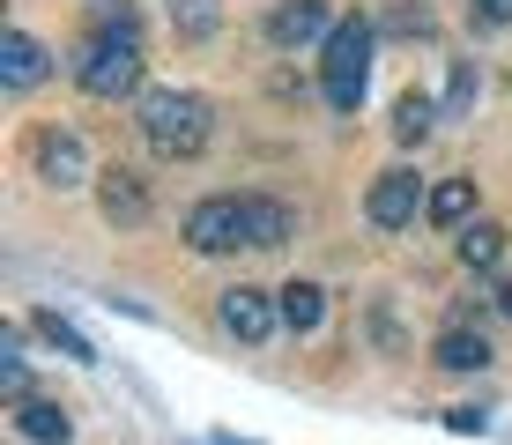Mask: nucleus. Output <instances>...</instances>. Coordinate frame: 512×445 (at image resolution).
Listing matches in <instances>:
<instances>
[{"label": "nucleus", "instance_id": "7", "mask_svg": "<svg viewBox=\"0 0 512 445\" xmlns=\"http://www.w3.org/2000/svg\"><path fill=\"white\" fill-rule=\"evenodd\" d=\"M364 208H372L379 230H409L416 208H431V201H423L416 171H379V178H372V201H364Z\"/></svg>", "mask_w": 512, "mask_h": 445}, {"label": "nucleus", "instance_id": "24", "mask_svg": "<svg viewBox=\"0 0 512 445\" xmlns=\"http://www.w3.org/2000/svg\"><path fill=\"white\" fill-rule=\"evenodd\" d=\"M446 431H461V438H475V431H483V408H446Z\"/></svg>", "mask_w": 512, "mask_h": 445}, {"label": "nucleus", "instance_id": "1", "mask_svg": "<svg viewBox=\"0 0 512 445\" xmlns=\"http://www.w3.org/2000/svg\"><path fill=\"white\" fill-rule=\"evenodd\" d=\"M134 127H141L156 164H186V156H201V141H208V104L193 97V89H149Z\"/></svg>", "mask_w": 512, "mask_h": 445}, {"label": "nucleus", "instance_id": "17", "mask_svg": "<svg viewBox=\"0 0 512 445\" xmlns=\"http://www.w3.org/2000/svg\"><path fill=\"white\" fill-rule=\"evenodd\" d=\"M90 38H141L134 0H90Z\"/></svg>", "mask_w": 512, "mask_h": 445}, {"label": "nucleus", "instance_id": "20", "mask_svg": "<svg viewBox=\"0 0 512 445\" xmlns=\"http://www.w3.org/2000/svg\"><path fill=\"white\" fill-rule=\"evenodd\" d=\"M379 30H386V38H431L438 15L423 8V0H401V8H386V15H379Z\"/></svg>", "mask_w": 512, "mask_h": 445}, {"label": "nucleus", "instance_id": "25", "mask_svg": "<svg viewBox=\"0 0 512 445\" xmlns=\"http://www.w3.org/2000/svg\"><path fill=\"white\" fill-rule=\"evenodd\" d=\"M498 312H505V319H512V282H505V290H498Z\"/></svg>", "mask_w": 512, "mask_h": 445}, {"label": "nucleus", "instance_id": "12", "mask_svg": "<svg viewBox=\"0 0 512 445\" xmlns=\"http://www.w3.org/2000/svg\"><path fill=\"white\" fill-rule=\"evenodd\" d=\"M15 431H23L30 445H67V438H75V423H67L60 401H23V408H15Z\"/></svg>", "mask_w": 512, "mask_h": 445}, {"label": "nucleus", "instance_id": "13", "mask_svg": "<svg viewBox=\"0 0 512 445\" xmlns=\"http://www.w3.org/2000/svg\"><path fill=\"white\" fill-rule=\"evenodd\" d=\"M431 223H446V230H468L475 216V178H446V186H431V208H423Z\"/></svg>", "mask_w": 512, "mask_h": 445}, {"label": "nucleus", "instance_id": "4", "mask_svg": "<svg viewBox=\"0 0 512 445\" xmlns=\"http://www.w3.org/2000/svg\"><path fill=\"white\" fill-rule=\"evenodd\" d=\"M186 245H193V253H238V245H253V230H245V201H238V193L201 201L186 216Z\"/></svg>", "mask_w": 512, "mask_h": 445}, {"label": "nucleus", "instance_id": "18", "mask_svg": "<svg viewBox=\"0 0 512 445\" xmlns=\"http://www.w3.org/2000/svg\"><path fill=\"white\" fill-rule=\"evenodd\" d=\"M498 253H505V230H498V223H468V230H461V260L475 267V275H483V267H498Z\"/></svg>", "mask_w": 512, "mask_h": 445}, {"label": "nucleus", "instance_id": "10", "mask_svg": "<svg viewBox=\"0 0 512 445\" xmlns=\"http://www.w3.org/2000/svg\"><path fill=\"white\" fill-rule=\"evenodd\" d=\"M0 82L8 89H38L45 82V45L30 38V30H8V38H0Z\"/></svg>", "mask_w": 512, "mask_h": 445}, {"label": "nucleus", "instance_id": "5", "mask_svg": "<svg viewBox=\"0 0 512 445\" xmlns=\"http://www.w3.org/2000/svg\"><path fill=\"white\" fill-rule=\"evenodd\" d=\"M30 164H38V178L45 186H90V149H82V134H67V127H38L30 134Z\"/></svg>", "mask_w": 512, "mask_h": 445}, {"label": "nucleus", "instance_id": "3", "mask_svg": "<svg viewBox=\"0 0 512 445\" xmlns=\"http://www.w3.org/2000/svg\"><path fill=\"white\" fill-rule=\"evenodd\" d=\"M75 82L90 89V97H104V104L134 97V89H141V38H82Z\"/></svg>", "mask_w": 512, "mask_h": 445}, {"label": "nucleus", "instance_id": "16", "mask_svg": "<svg viewBox=\"0 0 512 445\" xmlns=\"http://www.w3.org/2000/svg\"><path fill=\"white\" fill-rule=\"evenodd\" d=\"M216 23H223V8H216V0H171V30H179L186 45L216 38Z\"/></svg>", "mask_w": 512, "mask_h": 445}, {"label": "nucleus", "instance_id": "8", "mask_svg": "<svg viewBox=\"0 0 512 445\" xmlns=\"http://www.w3.org/2000/svg\"><path fill=\"white\" fill-rule=\"evenodd\" d=\"M97 208H104V223H119V230H141L149 223V186H141L134 171H97Z\"/></svg>", "mask_w": 512, "mask_h": 445}, {"label": "nucleus", "instance_id": "6", "mask_svg": "<svg viewBox=\"0 0 512 445\" xmlns=\"http://www.w3.org/2000/svg\"><path fill=\"white\" fill-rule=\"evenodd\" d=\"M216 319H223V334H238V342H268V334L282 327V297L253 290V282H238V290L216 297Z\"/></svg>", "mask_w": 512, "mask_h": 445}, {"label": "nucleus", "instance_id": "23", "mask_svg": "<svg viewBox=\"0 0 512 445\" xmlns=\"http://www.w3.org/2000/svg\"><path fill=\"white\" fill-rule=\"evenodd\" d=\"M468 15H475V30H505L512 23V0H475Z\"/></svg>", "mask_w": 512, "mask_h": 445}, {"label": "nucleus", "instance_id": "15", "mask_svg": "<svg viewBox=\"0 0 512 445\" xmlns=\"http://www.w3.org/2000/svg\"><path fill=\"white\" fill-rule=\"evenodd\" d=\"M327 319V290L320 282H290V290H282V327L290 334H312Z\"/></svg>", "mask_w": 512, "mask_h": 445}, {"label": "nucleus", "instance_id": "22", "mask_svg": "<svg viewBox=\"0 0 512 445\" xmlns=\"http://www.w3.org/2000/svg\"><path fill=\"white\" fill-rule=\"evenodd\" d=\"M475 89H483V75H475V60H453V82H446V119H461L475 104Z\"/></svg>", "mask_w": 512, "mask_h": 445}, {"label": "nucleus", "instance_id": "14", "mask_svg": "<svg viewBox=\"0 0 512 445\" xmlns=\"http://www.w3.org/2000/svg\"><path fill=\"white\" fill-rule=\"evenodd\" d=\"M431 356H438V371H483L490 364V342H483V334H468V327H446Z\"/></svg>", "mask_w": 512, "mask_h": 445}, {"label": "nucleus", "instance_id": "19", "mask_svg": "<svg viewBox=\"0 0 512 445\" xmlns=\"http://www.w3.org/2000/svg\"><path fill=\"white\" fill-rule=\"evenodd\" d=\"M431 119H438V112H431V97H416V89H409V97L394 104V141H401V149H416V141L431 134Z\"/></svg>", "mask_w": 512, "mask_h": 445}, {"label": "nucleus", "instance_id": "2", "mask_svg": "<svg viewBox=\"0 0 512 445\" xmlns=\"http://www.w3.org/2000/svg\"><path fill=\"white\" fill-rule=\"evenodd\" d=\"M372 45H379V23H364V15H349V23H334L327 38V104L334 112H357L364 104V82H372Z\"/></svg>", "mask_w": 512, "mask_h": 445}, {"label": "nucleus", "instance_id": "11", "mask_svg": "<svg viewBox=\"0 0 512 445\" xmlns=\"http://www.w3.org/2000/svg\"><path fill=\"white\" fill-rule=\"evenodd\" d=\"M245 230H253V245H260V253H275V245H290L297 216H290L282 201H268V193H245Z\"/></svg>", "mask_w": 512, "mask_h": 445}, {"label": "nucleus", "instance_id": "21", "mask_svg": "<svg viewBox=\"0 0 512 445\" xmlns=\"http://www.w3.org/2000/svg\"><path fill=\"white\" fill-rule=\"evenodd\" d=\"M30 327H38V334H45V342H52V349H60V356H75V364H97V349H90V342H82V334H75V327H67V319H60V312H38V319H30Z\"/></svg>", "mask_w": 512, "mask_h": 445}, {"label": "nucleus", "instance_id": "9", "mask_svg": "<svg viewBox=\"0 0 512 445\" xmlns=\"http://www.w3.org/2000/svg\"><path fill=\"white\" fill-rule=\"evenodd\" d=\"M268 38L282 52H297V45H312V38H334V8H327V0H290V8L268 15Z\"/></svg>", "mask_w": 512, "mask_h": 445}]
</instances>
